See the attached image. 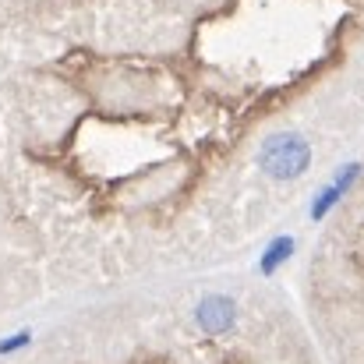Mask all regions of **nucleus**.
<instances>
[{
    "instance_id": "6",
    "label": "nucleus",
    "mask_w": 364,
    "mask_h": 364,
    "mask_svg": "<svg viewBox=\"0 0 364 364\" xmlns=\"http://www.w3.org/2000/svg\"><path fill=\"white\" fill-rule=\"evenodd\" d=\"M28 340H32V333H18V336H11V340L0 343V354H14V350L28 347Z\"/></svg>"
},
{
    "instance_id": "4",
    "label": "nucleus",
    "mask_w": 364,
    "mask_h": 364,
    "mask_svg": "<svg viewBox=\"0 0 364 364\" xmlns=\"http://www.w3.org/2000/svg\"><path fill=\"white\" fill-rule=\"evenodd\" d=\"M340 198H343V191H340L336 184H326V188L315 195V202H311V220H326L329 209H336Z\"/></svg>"
},
{
    "instance_id": "1",
    "label": "nucleus",
    "mask_w": 364,
    "mask_h": 364,
    "mask_svg": "<svg viewBox=\"0 0 364 364\" xmlns=\"http://www.w3.org/2000/svg\"><path fill=\"white\" fill-rule=\"evenodd\" d=\"M311 166V145L297 131H279L262 141L258 149V170L272 181H297Z\"/></svg>"
},
{
    "instance_id": "5",
    "label": "nucleus",
    "mask_w": 364,
    "mask_h": 364,
    "mask_svg": "<svg viewBox=\"0 0 364 364\" xmlns=\"http://www.w3.org/2000/svg\"><path fill=\"white\" fill-rule=\"evenodd\" d=\"M358 177H361V163H347V166H343V170L333 177V184H336V188L347 195V191L354 188V181H358Z\"/></svg>"
},
{
    "instance_id": "3",
    "label": "nucleus",
    "mask_w": 364,
    "mask_h": 364,
    "mask_svg": "<svg viewBox=\"0 0 364 364\" xmlns=\"http://www.w3.org/2000/svg\"><path fill=\"white\" fill-rule=\"evenodd\" d=\"M294 247H297V241L290 237V234H283V237H276V241L265 247V255H262V262H258V269H262V276H272L290 255H294Z\"/></svg>"
},
{
    "instance_id": "2",
    "label": "nucleus",
    "mask_w": 364,
    "mask_h": 364,
    "mask_svg": "<svg viewBox=\"0 0 364 364\" xmlns=\"http://www.w3.org/2000/svg\"><path fill=\"white\" fill-rule=\"evenodd\" d=\"M195 322H198L202 333H209V336H223V333H230V329L237 326V304H234L230 297H223V294H209V297L198 301V308H195Z\"/></svg>"
}]
</instances>
